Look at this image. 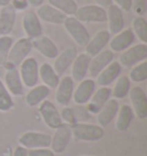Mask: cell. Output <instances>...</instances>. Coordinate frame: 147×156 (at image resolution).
Wrapping results in <instances>:
<instances>
[{
    "label": "cell",
    "mask_w": 147,
    "mask_h": 156,
    "mask_svg": "<svg viewBox=\"0 0 147 156\" xmlns=\"http://www.w3.org/2000/svg\"><path fill=\"white\" fill-rule=\"evenodd\" d=\"M70 126L73 136L81 141H98L105 136L103 127L99 126L98 124L79 122Z\"/></svg>",
    "instance_id": "6da1fadb"
},
{
    "label": "cell",
    "mask_w": 147,
    "mask_h": 156,
    "mask_svg": "<svg viewBox=\"0 0 147 156\" xmlns=\"http://www.w3.org/2000/svg\"><path fill=\"white\" fill-rule=\"evenodd\" d=\"M64 29L67 34L71 37L74 41L81 47H85L88 40L91 39V34L84 23L76 19L75 16H67L63 22Z\"/></svg>",
    "instance_id": "7a4b0ae2"
},
{
    "label": "cell",
    "mask_w": 147,
    "mask_h": 156,
    "mask_svg": "<svg viewBox=\"0 0 147 156\" xmlns=\"http://www.w3.org/2000/svg\"><path fill=\"white\" fill-rule=\"evenodd\" d=\"M32 51V40L29 38H20L17 41H14L12 45V48L8 54L7 63L9 66L17 67L20 66L27 58H29V54Z\"/></svg>",
    "instance_id": "3957f363"
},
{
    "label": "cell",
    "mask_w": 147,
    "mask_h": 156,
    "mask_svg": "<svg viewBox=\"0 0 147 156\" xmlns=\"http://www.w3.org/2000/svg\"><path fill=\"white\" fill-rule=\"evenodd\" d=\"M74 16L82 23H105L107 20V13L105 8L91 4L78 7Z\"/></svg>",
    "instance_id": "277c9868"
},
{
    "label": "cell",
    "mask_w": 147,
    "mask_h": 156,
    "mask_svg": "<svg viewBox=\"0 0 147 156\" xmlns=\"http://www.w3.org/2000/svg\"><path fill=\"white\" fill-rule=\"evenodd\" d=\"M20 73L22 83L25 87H34L39 80V64L34 58H27L20 64Z\"/></svg>",
    "instance_id": "5b68a950"
},
{
    "label": "cell",
    "mask_w": 147,
    "mask_h": 156,
    "mask_svg": "<svg viewBox=\"0 0 147 156\" xmlns=\"http://www.w3.org/2000/svg\"><path fill=\"white\" fill-rule=\"evenodd\" d=\"M147 58V44H137L130 46L120 55V64L125 68H132L133 66L146 61Z\"/></svg>",
    "instance_id": "8992f818"
},
{
    "label": "cell",
    "mask_w": 147,
    "mask_h": 156,
    "mask_svg": "<svg viewBox=\"0 0 147 156\" xmlns=\"http://www.w3.org/2000/svg\"><path fill=\"white\" fill-rule=\"evenodd\" d=\"M19 144L21 146L25 147L27 149L48 148L51 145V136L44 132L28 131L20 136Z\"/></svg>",
    "instance_id": "52a82bcc"
},
{
    "label": "cell",
    "mask_w": 147,
    "mask_h": 156,
    "mask_svg": "<svg viewBox=\"0 0 147 156\" xmlns=\"http://www.w3.org/2000/svg\"><path fill=\"white\" fill-rule=\"evenodd\" d=\"M73 138L71 134V126L63 123L61 126H59L55 130V133L53 136H51V151L54 154H61L63 153L67 147H68L69 142Z\"/></svg>",
    "instance_id": "ba28073f"
},
{
    "label": "cell",
    "mask_w": 147,
    "mask_h": 156,
    "mask_svg": "<svg viewBox=\"0 0 147 156\" xmlns=\"http://www.w3.org/2000/svg\"><path fill=\"white\" fill-rule=\"evenodd\" d=\"M39 114L44 123L52 130H56L59 126L63 124V121L61 118L60 112L58 108L55 107L52 101L49 100H45L39 105Z\"/></svg>",
    "instance_id": "9c48e42d"
},
{
    "label": "cell",
    "mask_w": 147,
    "mask_h": 156,
    "mask_svg": "<svg viewBox=\"0 0 147 156\" xmlns=\"http://www.w3.org/2000/svg\"><path fill=\"white\" fill-rule=\"evenodd\" d=\"M6 73L4 84L6 85L7 90L14 97H22L24 94V85L22 83L19 68L9 64H5Z\"/></svg>",
    "instance_id": "30bf717a"
},
{
    "label": "cell",
    "mask_w": 147,
    "mask_h": 156,
    "mask_svg": "<svg viewBox=\"0 0 147 156\" xmlns=\"http://www.w3.org/2000/svg\"><path fill=\"white\" fill-rule=\"evenodd\" d=\"M127 95L130 97L134 116H137L139 119H145L147 117V95L145 91L140 86H134L130 88Z\"/></svg>",
    "instance_id": "8fae6325"
},
{
    "label": "cell",
    "mask_w": 147,
    "mask_h": 156,
    "mask_svg": "<svg viewBox=\"0 0 147 156\" xmlns=\"http://www.w3.org/2000/svg\"><path fill=\"white\" fill-rule=\"evenodd\" d=\"M74 83L75 82L70 76H63L62 78H60L55 92V101L58 102V105L62 107L69 106V103L73 100L74 90H75Z\"/></svg>",
    "instance_id": "7c38bea8"
},
{
    "label": "cell",
    "mask_w": 147,
    "mask_h": 156,
    "mask_svg": "<svg viewBox=\"0 0 147 156\" xmlns=\"http://www.w3.org/2000/svg\"><path fill=\"white\" fill-rule=\"evenodd\" d=\"M22 28L27 38L34 39L43 34V25L34 10H28L22 17Z\"/></svg>",
    "instance_id": "4fadbf2b"
},
{
    "label": "cell",
    "mask_w": 147,
    "mask_h": 156,
    "mask_svg": "<svg viewBox=\"0 0 147 156\" xmlns=\"http://www.w3.org/2000/svg\"><path fill=\"white\" fill-rule=\"evenodd\" d=\"M95 82L92 78H85L79 82L77 87L74 90L73 99L74 102L79 106H84L90 101L91 97L95 91Z\"/></svg>",
    "instance_id": "5bb4252c"
},
{
    "label": "cell",
    "mask_w": 147,
    "mask_h": 156,
    "mask_svg": "<svg viewBox=\"0 0 147 156\" xmlns=\"http://www.w3.org/2000/svg\"><path fill=\"white\" fill-rule=\"evenodd\" d=\"M136 40V36L133 34L132 29H123L121 32L114 34V37L109 40V46H110V51L113 53H120V52H124Z\"/></svg>",
    "instance_id": "9a60e30c"
},
{
    "label": "cell",
    "mask_w": 147,
    "mask_h": 156,
    "mask_svg": "<svg viewBox=\"0 0 147 156\" xmlns=\"http://www.w3.org/2000/svg\"><path fill=\"white\" fill-rule=\"evenodd\" d=\"M77 54H78V51L74 46H69L64 51H62L61 53L58 54V56L54 58L53 64L55 73H58L59 76L64 75L66 71L71 67V64H73L74 60L77 56Z\"/></svg>",
    "instance_id": "2e32d148"
},
{
    "label": "cell",
    "mask_w": 147,
    "mask_h": 156,
    "mask_svg": "<svg viewBox=\"0 0 147 156\" xmlns=\"http://www.w3.org/2000/svg\"><path fill=\"white\" fill-rule=\"evenodd\" d=\"M112 97V88L108 86H100L99 90H95L90 101L86 103V112L92 115H97L100 109L106 105Z\"/></svg>",
    "instance_id": "e0dca14e"
},
{
    "label": "cell",
    "mask_w": 147,
    "mask_h": 156,
    "mask_svg": "<svg viewBox=\"0 0 147 156\" xmlns=\"http://www.w3.org/2000/svg\"><path fill=\"white\" fill-rule=\"evenodd\" d=\"M107 13V20L106 22L108 23V32L110 34H116L121 32L123 29H125V20L123 15V10L120 9L117 6L112 4V5L106 9Z\"/></svg>",
    "instance_id": "ac0fdd59"
},
{
    "label": "cell",
    "mask_w": 147,
    "mask_h": 156,
    "mask_svg": "<svg viewBox=\"0 0 147 156\" xmlns=\"http://www.w3.org/2000/svg\"><path fill=\"white\" fill-rule=\"evenodd\" d=\"M16 15L17 10L12 4L0 7V36H9L14 30Z\"/></svg>",
    "instance_id": "d6986e66"
},
{
    "label": "cell",
    "mask_w": 147,
    "mask_h": 156,
    "mask_svg": "<svg viewBox=\"0 0 147 156\" xmlns=\"http://www.w3.org/2000/svg\"><path fill=\"white\" fill-rule=\"evenodd\" d=\"M32 48H34L43 56L49 60H54L59 54V48L56 44L49 37L44 36V34L32 39Z\"/></svg>",
    "instance_id": "ffe728a7"
},
{
    "label": "cell",
    "mask_w": 147,
    "mask_h": 156,
    "mask_svg": "<svg viewBox=\"0 0 147 156\" xmlns=\"http://www.w3.org/2000/svg\"><path fill=\"white\" fill-rule=\"evenodd\" d=\"M114 58V53L110 49H103L99 54L94 55L93 58H91L88 66V73L91 75V77H97L108 64L113 62Z\"/></svg>",
    "instance_id": "44dd1931"
},
{
    "label": "cell",
    "mask_w": 147,
    "mask_h": 156,
    "mask_svg": "<svg viewBox=\"0 0 147 156\" xmlns=\"http://www.w3.org/2000/svg\"><path fill=\"white\" fill-rule=\"evenodd\" d=\"M112 34L108 32V30H100L93 37L88 40V43L85 46V53L88 54L91 58H93L94 55L99 54L101 51L105 49V47L108 45Z\"/></svg>",
    "instance_id": "7402d4cb"
},
{
    "label": "cell",
    "mask_w": 147,
    "mask_h": 156,
    "mask_svg": "<svg viewBox=\"0 0 147 156\" xmlns=\"http://www.w3.org/2000/svg\"><path fill=\"white\" fill-rule=\"evenodd\" d=\"M90 61H91V56L84 53L77 54L76 58L74 60L73 64H71V76L74 82H82L83 79L86 78L88 73V66H90Z\"/></svg>",
    "instance_id": "603a6c76"
},
{
    "label": "cell",
    "mask_w": 147,
    "mask_h": 156,
    "mask_svg": "<svg viewBox=\"0 0 147 156\" xmlns=\"http://www.w3.org/2000/svg\"><path fill=\"white\" fill-rule=\"evenodd\" d=\"M37 16L39 17L40 21H44L46 23L49 24H63L64 20H66V15L61 13L60 10L54 8L53 6L48 5V4H43L41 6L37 7V12H36Z\"/></svg>",
    "instance_id": "cb8c5ba5"
},
{
    "label": "cell",
    "mask_w": 147,
    "mask_h": 156,
    "mask_svg": "<svg viewBox=\"0 0 147 156\" xmlns=\"http://www.w3.org/2000/svg\"><path fill=\"white\" fill-rule=\"evenodd\" d=\"M120 103L116 99H109L106 105L103 106L100 112L97 114V123L99 126L106 127L115 119L117 115Z\"/></svg>",
    "instance_id": "d4e9b609"
},
{
    "label": "cell",
    "mask_w": 147,
    "mask_h": 156,
    "mask_svg": "<svg viewBox=\"0 0 147 156\" xmlns=\"http://www.w3.org/2000/svg\"><path fill=\"white\" fill-rule=\"evenodd\" d=\"M122 73V66L118 61L114 60L113 62L108 64L106 68L103 69L101 73L97 76V83L100 86H109L112 83H114L118 76Z\"/></svg>",
    "instance_id": "484cf974"
},
{
    "label": "cell",
    "mask_w": 147,
    "mask_h": 156,
    "mask_svg": "<svg viewBox=\"0 0 147 156\" xmlns=\"http://www.w3.org/2000/svg\"><path fill=\"white\" fill-rule=\"evenodd\" d=\"M49 93H51V90L46 85H44V84L36 85V86L30 88V91L27 93L25 103L31 108L37 107L48 98Z\"/></svg>",
    "instance_id": "4316f807"
},
{
    "label": "cell",
    "mask_w": 147,
    "mask_h": 156,
    "mask_svg": "<svg viewBox=\"0 0 147 156\" xmlns=\"http://www.w3.org/2000/svg\"><path fill=\"white\" fill-rule=\"evenodd\" d=\"M39 79L49 90H53L56 88L59 84L60 76L55 73L52 64L48 62H44L41 66H39Z\"/></svg>",
    "instance_id": "83f0119b"
},
{
    "label": "cell",
    "mask_w": 147,
    "mask_h": 156,
    "mask_svg": "<svg viewBox=\"0 0 147 156\" xmlns=\"http://www.w3.org/2000/svg\"><path fill=\"white\" fill-rule=\"evenodd\" d=\"M116 123H115V127L116 130L120 132L127 131L130 127L131 123H132L133 118H134V114L131 106L129 105H122L118 108L117 115H116Z\"/></svg>",
    "instance_id": "f1b7e54d"
},
{
    "label": "cell",
    "mask_w": 147,
    "mask_h": 156,
    "mask_svg": "<svg viewBox=\"0 0 147 156\" xmlns=\"http://www.w3.org/2000/svg\"><path fill=\"white\" fill-rule=\"evenodd\" d=\"M131 88V82L127 76H118V78L115 82L114 87L112 88V97H114V99H124L125 97H127V94L130 92Z\"/></svg>",
    "instance_id": "f546056e"
},
{
    "label": "cell",
    "mask_w": 147,
    "mask_h": 156,
    "mask_svg": "<svg viewBox=\"0 0 147 156\" xmlns=\"http://www.w3.org/2000/svg\"><path fill=\"white\" fill-rule=\"evenodd\" d=\"M48 5L63 13L66 16H74L78 8L76 0H47Z\"/></svg>",
    "instance_id": "4dcf8cb0"
},
{
    "label": "cell",
    "mask_w": 147,
    "mask_h": 156,
    "mask_svg": "<svg viewBox=\"0 0 147 156\" xmlns=\"http://www.w3.org/2000/svg\"><path fill=\"white\" fill-rule=\"evenodd\" d=\"M132 31L142 44H147V21L144 16H137L133 20Z\"/></svg>",
    "instance_id": "1f68e13d"
},
{
    "label": "cell",
    "mask_w": 147,
    "mask_h": 156,
    "mask_svg": "<svg viewBox=\"0 0 147 156\" xmlns=\"http://www.w3.org/2000/svg\"><path fill=\"white\" fill-rule=\"evenodd\" d=\"M14 108L13 95L7 90L4 82L0 79V112H7Z\"/></svg>",
    "instance_id": "d6a6232c"
},
{
    "label": "cell",
    "mask_w": 147,
    "mask_h": 156,
    "mask_svg": "<svg viewBox=\"0 0 147 156\" xmlns=\"http://www.w3.org/2000/svg\"><path fill=\"white\" fill-rule=\"evenodd\" d=\"M129 79L133 83H144L147 79V62L142 61L140 63L133 66L129 73Z\"/></svg>",
    "instance_id": "836d02e7"
},
{
    "label": "cell",
    "mask_w": 147,
    "mask_h": 156,
    "mask_svg": "<svg viewBox=\"0 0 147 156\" xmlns=\"http://www.w3.org/2000/svg\"><path fill=\"white\" fill-rule=\"evenodd\" d=\"M14 44V38L12 36H0V66L5 67L8 60V54Z\"/></svg>",
    "instance_id": "e575fe53"
},
{
    "label": "cell",
    "mask_w": 147,
    "mask_h": 156,
    "mask_svg": "<svg viewBox=\"0 0 147 156\" xmlns=\"http://www.w3.org/2000/svg\"><path fill=\"white\" fill-rule=\"evenodd\" d=\"M60 115H61V118L63 123L68 124V125H73V124H76L78 123V117H77V114L75 112V109L73 108L63 107V109L60 112Z\"/></svg>",
    "instance_id": "d590c367"
},
{
    "label": "cell",
    "mask_w": 147,
    "mask_h": 156,
    "mask_svg": "<svg viewBox=\"0 0 147 156\" xmlns=\"http://www.w3.org/2000/svg\"><path fill=\"white\" fill-rule=\"evenodd\" d=\"M132 8L138 16H144L147 10V0H132Z\"/></svg>",
    "instance_id": "8d00e7d4"
},
{
    "label": "cell",
    "mask_w": 147,
    "mask_h": 156,
    "mask_svg": "<svg viewBox=\"0 0 147 156\" xmlns=\"http://www.w3.org/2000/svg\"><path fill=\"white\" fill-rule=\"evenodd\" d=\"M28 156H55L49 148H34L28 149Z\"/></svg>",
    "instance_id": "74e56055"
},
{
    "label": "cell",
    "mask_w": 147,
    "mask_h": 156,
    "mask_svg": "<svg viewBox=\"0 0 147 156\" xmlns=\"http://www.w3.org/2000/svg\"><path fill=\"white\" fill-rule=\"evenodd\" d=\"M114 5H116L123 12H130L132 9V0H112Z\"/></svg>",
    "instance_id": "f35d334b"
},
{
    "label": "cell",
    "mask_w": 147,
    "mask_h": 156,
    "mask_svg": "<svg viewBox=\"0 0 147 156\" xmlns=\"http://www.w3.org/2000/svg\"><path fill=\"white\" fill-rule=\"evenodd\" d=\"M12 5L16 8V10H22L28 7V2L27 0H12Z\"/></svg>",
    "instance_id": "ab89813d"
},
{
    "label": "cell",
    "mask_w": 147,
    "mask_h": 156,
    "mask_svg": "<svg viewBox=\"0 0 147 156\" xmlns=\"http://www.w3.org/2000/svg\"><path fill=\"white\" fill-rule=\"evenodd\" d=\"M13 156H28V149H27L25 147L19 145V146L14 149Z\"/></svg>",
    "instance_id": "60d3db41"
},
{
    "label": "cell",
    "mask_w": 147,
    "mask_h": 156,
    "mask_svg": "<svg viewBox=\"0 0 147 156\" xmlns=\"http://www.w3.org/2000/svg\"><path fill=\"white\" fill-rule=\"evenodd\" d=\"M95 1V5L100 6V7H102V8H108L109 6L113 4V1L112 0H94Z\"/></svg>",
    "instance_id": "b9f144b4"
},
{
    "label": "cell",
    "mask_w": 147,
    "mask_h": 156,
    "mask_svg": "<svg viewBox=\"0 0 147 156\" xmlns=\"http://www.w3.org/2000/svg\"><path fill=\"white\" fill-rule=\"evenodd\" d=\"M46 0H27L28 5L31 6V7H39L44 4Z\"/></svg>",
    "instance_id": "7bdbcfd3"
},
{
    "label": "cell",
    "mask_w": 147,
    "mask_h": 156,
    "mask_svg": "<svg viewBox=\"0 0 147 156\" xmlns=\"http://www.w3.org/2000/svg\"><path fill=\"white\" fill-rule=\"evenodd\" d=\"M12 4V0H0V7H4Z\"/></svg>",
    "instance_id": "ee69618b"
},
{
    "label": "cell",
    "mask_w": 147,
    "mask_h": 156,
    "mask_svg": "<svg viewBox=\"0 0 147 156\" xmlns=\"http://www.w3.org/2000/svg\"><path fill=\"white\" fill-rule=\"evenodd\" d=\"M76 1H79V0H76Z\"/></svg>",
    "instance_id": "f6af8a7d"
}]
</instances>
